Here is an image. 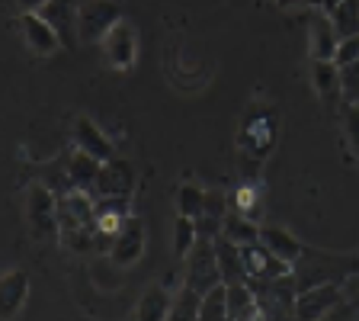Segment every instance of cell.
<instances>
[{
    "label": "cell",
    "mask_w": 359,
    "mask_h": 321,
    "mask_svg": "<svg viewBox=\"0 0 359 321\" xmlns=\"http://www.w3.org/2000/svg\"><path fill=\"white\" fill-rule=\"evenodd\" d=\"M276 132H279V116L273 110H257L247 112L244 126H241V135H238V148H241V157H254V161H263V157L273 151L276 145Z\"/></svg>",
    "instance_id": "1"
},
{
    "label": "cell",
    "mask_w": 359,
    "mask_h": 321,
    "mask_svg": "<svg viewBox=\"0 0 359 321\" xmlns=\"http://www.w3.org/2000/svg\"><path fill=\"white\" fill-rule=\"evenodd\" d=\"M222 267H218V254H215V241L199 238L196 247L187 257V273H183V286L199 296L212 292L215 286H222Z\"/></svg>",
    "instance_id": "2"
},
{
    "label": "cell",
    "mask_w": 359,
    "mask_h": 321,
    "mask_svg": "<svg viewBox=\"0 0 359 321\" xmlns=\"http://www.w3.org/2000/svg\"><path fill=\"white\" fill-rule=\"evenodd\" d=\"M350 299L344 280H334V283H318L308 286L295 296V318L299 321H321L327 318L334 308H340L344 302Z\"/></svg>",
    "instance_id": "3"
},
{
    "label": "cell",
    "mask_w": 359,
    "mask_h": 321,
    "mask_svg": "<svg viewBox=\"0 0 359 321\" xmlns=\"http://www.w3.org/2000/svg\"><path fill=\"white\" fill-rule=\"evenodd\" d=\"M26 222H29L32 238H52L61 232L58 222V196L55 190H48L45 183H32L26 190Z\"/></svg>",
    "instance_id": "4"
},
{
    "label": "cell",
    "mask_w": 359,
    "mask_h": 321,
    "mask_svg": "<svg viewBox=\"0 0 359 321\" xmlns=\"http://www.w3.org/2000/svg\"><path fill=\"white\" fill-rule=\"evenodd\" d=\"M58 222L61 232L97 228V196L87 190H71V193L58 196Z\"/></svg>",
    "instance_id": "5"
},
{
    "label": "cell",
    "mask_w": 359,
    "mask_h": 321,
    "mask_svg": "<svg viewBox=\"0 0 359 321\" xmlns=\"http://www.w3.org/2000/svg\"><path fill=\"white\" fill-rule=\"evenodd\" d=\"M241 257H244L247 283H250V280H283V277H292V273H295L292 263L279 261V257L273 254L269 247H263L260 241L241 247Z\"/></svg>",
    "instance_id": "6"
},
{
    "label": "cell",
    "mask_w": 359,
    "mask_h": 321,
    "mask_svg": "<svg viewBox=\"0 0 359 321\" xmlns=\"http://www.w3.org/2000/svg\"><path fill=\"white\" fill-rule=\"evenodd\" d=\"M135 193V167L126 157H112L103 161L93 183V196H132Z\"/></svg>",
    "instance_id": "7"
},
{
    "label": "cell",
    "mask_w": 359,
    "mask_h": 321,
    "mask_svg": "<svg viewBox=\"0 0 359 321\" xmlns=\"http://www.w3.org/2000/svg\"><path fill=\"white\" fill-rule=\"evenodd\" d=\"M103 48L116 71H128V67L135 65V55H138V36H135L132 22H126V20L116 22L109 30V36L103 39Z\"/></svg>",
    "instance_id": "8"
},
{
    "label": "cell",
    "mask_w": 359,
    "mask_h": 321,
    "mask_svg": "<svg viewBox=\"0 0 359 321\" xmlns=\"http://www.w3.org/2000/svg\"><path fill=\"white\" fill-rule=\"evenodd\" d=\"M20 26H22V39H26L32 55H42L45 58V55H55L61 45H65L58 36V30H55L42 13H22Z\"/></svg>",
    "instance_id": "9"
},
{
    "label": "cell",
    "mask_w": 359,
    "mask_h": 321,
    "mask_svg": "<svg viewBox=\"0 0 359 321\" xmlns=\"http://www.w3.org/2000/svg\"><path fill=\"white\" fill-rule=\"evenodd\" d=\"M142 254H144V222L138 216H132L126 222V228H122V232L116 235V241H112L109 257L119 263V267L128 270L142 261Z\"/></svg>",
    "instance_id": "10"
},
{
    "label": "cell",
    "mask_w": 359,
    "mask_h": 321,
    "mask_svg": "<svg viewBox=\"0 0 359 321\" xmlns=\"http://www.w3.org/2000/svg\"><path fill=\"white\" fill-rule=\"evenodd\" d=\"M71 135H74L77 151H83V155H90V157H97L100 164L116 157L112 142L106 138V132L93 119H90V116H77V119H74V132H71Z\"/></svg>",
    "instance_id": "11"
},
{
    "label": "cell",
    "mask_w": 359,
    "mask_h": 321,
    "mask_svg": "<svg viewBox=\"0 0 359 321\" xmlns=\"http://www.w3.org/2000/svg\"><path fill=\"white\" fill-rule=\"evenodd\" d=\"M119 20H122V13L116 4H106V0L103 4H87L81 10V36L87 42H100V39L109 36V30Z\"/></svg>",
    "instance_id": "12"
},
{
    "label": "cell",
    "mask_w": 359,
    "mask_h": 321,
    "mask_svg": "<svg viewBox=\"0 0 359 321\" xmlns=\"http://www.w3.org/2000/svg\"><path fill=\"white\" fill-rule=\"evenodd\" d=\"M340 32H337L330 13H314L311 20V39H308V48H311L314 61H334L337 48H340Z\"/></svg>",
    "instance_id": "13"
},
{
    "label": "cell",
    "mask_w": 359,
    "mask_h": 321,
    "mask_svg": "<svg viewBox=\"0 0 359 321\" xmlns=\"http://www.w3.org/2000/svg\"><path fill=\"white\" fill-rule=\"evenodd\" d=\"M260 244L269 247L279 261L292 263V267H295V263L302 261V254H305L302 241L295 238L289 228H279V225H263V228H260Z\"/></svg>",
    "instance_id": "14"
},
{
    "label": "cell",
    "mask_w": 359,
    "mask_h": 321,
    "mask_svg": "<svg viewBox=\"0 0 359 321\" xmlns=\"http://www.w3.org/2000/svg\"><path fill=\"white\" fill-rule=\"evenodd\" d=\"M26 296H29V277L22 270H7L0 280V315H4V321H10L26 306Z\"/></svg>",
    "instance_id": "15"
},
{
    "label": "cell",
    "mask_w": 359,
    "mask_h": 321,
    "mask_svg": "<svg viewBox=\"0 0 359 321\" xmlns=\"http://www.w3.org/2000/svg\"><path fill=\"white\" fill-rule=\"evenodd\" d=\"M215 254H218V267H222V280L224 286L231 283H247V270H244V257H241V247L234 241H228L224 235L215 238Z\"/></svg>",
    "instance_id": "16"
},
{
    "label": "cell",
    "mask_w": 359,
    "mask_h": 321,
    "mask_svg": "<svg viewBox=\"0 0 359 321\" xmlns=\"http://www.w3.org/2000/svg\"><path fill=\"white\" fill-rule=\"evenodd\" d=\"M173 308V292L167 286H151L138 299V308H135V321H167Z\"/></svg>",
    "instance_id": "17"
},
{
    "label": "cell",
    "mask_w": 359,
    "mask_h": 321,
    "mask_svg": "<svg viewBox=\"0 0 359 321\" xmlns=\"http://www.w3.org/2000/svg\"><path fill=\"white\" fill-rule=\"evenodd\" d=\"M314 90L324 103H337L344 97V84H340V65L337 61H314Z\"/></svg>",
    "instance_id": "18"
},
{
    "label": "cell",
    "mask_w": 359,
    "mask_h": 321,
    "mask_svg": "<svg viewBox=\"0 0 359 321\" xmlns=\"http://www.w3.org/2000/svg\"><path fill=\"white\" fill-rule=\"evenodd\" d=\"M65 167H67V173H71L74 190H87V193H93V183H97V173H100L97 157L83 155V151H74V155L65 157Z\"/></svg>",
    "instance_id": "19"
},
{
    "label": "cell",
    "mask_w": 359,
    "mask_h": 321,
    "mask_svg": "<svg viewBox=\"0 0 359 321\" xmlns=\"http://www.w3.org/2000/svg\"><path fill=\"white\" fill-rule=\"evenodd\" d=\"M222 235L228 241H234L238 247H247V244H257V241H260V225H257L254 218L241 216V212H228Z\"/></svg>",
    "instance_id": "20"
},
{
    "label": "cell",
    "mask_w": 359,
    "mask_h": 321,
    "mask_svg": "<svg viewBox=\"0 0 359 321\" xmlns=\"http://www.w3.org/2000/svg\"><path fill=\"white\" fill-rule=\"evenodd\" d=\"M330 20H334L340 39L359 36V0H340V4L330 10Z\"/></svg>",
    "instance_id": "21"
},
{
    "label": "cell",
    "mask_w": 359,
    "mask_h": 321,
    "mask_svg": "<svg viewBox=\"0 0 359 321\" xmlns=\"http://www.w3.org/2000/svg\"><path fill=\"white\" fill-rule=\"evenodd\" d=\"M122 270L126 267H119L109 254H103V257H97V261L90 263V280H93L100 289H119L122 286Z\"/></svg>",
    "instance_id": "22"
},
{
    "label": "cell",
    "mask_w": 359,
    "mask_h": 321,
    "mask_svg": "<svg viewBox=\"0 0 359 321\" xmlns=\"http://www.w3.org/2000/svg\"><path fill=\"white\" fill-rule=\"evenodd\" d=\"M199 241V228H196V218H187V216H177V225H173V254L180 261H187L189 251L196 247Z\"/></svg>",
    "instance_id": "23"
},
{
    "label": "cell",
    "mask_w": 359,
    "mask_h": 321,
    "mask_svg": "<svg viewBox=\"0 0 359 321\" xmlns=\"http://www.w3.org/2000/svg\"><path fill=\"white\" fill-rule=\"evenodd\" d=\"M199 321H231V315H228V289H224V283L202 296Z\"/></svg>",
    "instance_id": "24"
},
{
    "label": "cell",
    "mask_w": 359,
    "mask_h": 321,
    "mask_svg": "<svg viewBox=\"0 0 359 321\" xmlns=\"http://www.w3.org/2000/svg\"><path fill=\"white\" fill-rule=\"evenodd\" d=\"M199 308H202V296L183 286L173 296V308L167 315V321H199Z\"/></svg>",
    "instance_id": "25"
},
{
    "label": "cell",
    "mask_w": 359,
    "mask_h": 321,
    "mask_svg": "<svg viewBox=\"0 0 359 321\" xmlns=\"http://www.w3.org/2000/svg\"><path fill=\"white\" fill-rule=\"evenodd\" d=\"M202 209H205V190L196 183H183L177 190V212L187 218H199Z\"/></svg>",
    "instance_id": "26"
},
{
    "label": "cell",
    "mask_w": 359,
    "mask_h": 321,
    "mask_svg": "<svg viewBox=\"0 0 359 321\" xmlns=\"http://www.w3.org/2000/svg\"><path fill=\"white\" fill-rule=\"evenodd\" d=\"M234 212H241V216L257 222V212H260V187H257L254 180H244V183L234 190Z\"/></svg>",
    "instance_id": "27"
},
{
    "label": "cell",
    "mask_w": 359,
    "mask_h": 321,
    "mask_svg": "<svg viewBox=\"0 0 359 321\" xmlns=\"http://www.w3.org/2000/svg\"><path fill=\"white\" fill-rule=\"evenodd\" d=\"M224 289H228V315H231V321L257 302V292L250 289V283H231V286H224Z\"/></svg>",
    "instance_id": "28"
},
{
    "label": "cell",
    "mask_w": 359,
    "mask_h": 321,
    "mask_svg": "<svg viewBox=\"0 0 359 321\" xmlns=\"http://www.w3.org/2000/svg\"><path fill=\"white\" fill-rule=\"evenodd\" d=\"M340 84H344V100L359 103V61L340 67Z\"/></svg>",
    "instance_id": "29"
},
{
    "label": "cell",
    "mask_w": 359,
    "mask_h": 321,
    "mask_svg": "<svg viewBox=\"0 0 359 321\" xmlns=\"http://www.w3.org/2000/svg\"><path fill=\"white\" fill-rule=\"evenodd\" d=\"M202 216H215V218L228 216V193L224 190H205V209H202Z\"/></svg>",
    "instance_id": "30"
},
{
    "label": "cell",
    "mask_w": 359,
    "mask_h": 321,
    "mask_svg": "<svg viewBox=\"0 0 359 321\" xmlns=\"http://www.w3.org/2000/svg\"><path fill=\"white\" fill-rule=\"evenodd\" d=\"M196 228H199V238H209L215 241L224 228V218H215V216H199L196 218Z\"/></svg>",
    "instance_id": "31"
},
{
    "label": "cell",
    "mask_w": 359,
    "mask_h": 321,
    "mask_svg": "<svg viewBox=\"0 0 359 321\" xmlns=\"http://www.w3.org/2000/svg\"><path fill=\"white\" fill-rule=\"evenodd\" d=\"M337 65L344 67V65H353V61H359V36H353V39H344L340 42V48H337Z\"/></svg>",
    "instance_id": "32"
},
{
    "label": "cell",
    "mask_w": 359,
    "mask_h": 321,
    "mask_svg": "<svg viewBox=\"0 0 359 321\" xmlns=\"http://www.w3.org/2000/svg\"><path fill=\"white\" fill-rule=\"evenodd\" d=\"M344 129H346V138H350V145L356 148V155H359V106H350V110H346Z\"/></svg>",
    "instance_id": "33"
},
{
    "label": "cell",
    "mask_w": 359,
    "mask_h": 321,
    "mask_svg": "<svg viewBox=\"0 0 359 321\" xmlns=\"http://www.w3.org/2000/svg\"><path fill=\"white\" fill-rule=\"evenodd\" d=\"M234 321H273V318H269V312L260 306V302H254V306L247 308L244 315H238V318H234Z\"/></svg>",
    "instance_id": "34"
},
{
    "label": "cell",
    "mask_w": 359,
    "mask_h": 321,
    "mask_svg": "<svg viewBox=\"0 0 359 321\" xmlns=\"http://www.w3.org/2000/svg\"><path fill=\"white\" fill-rule=\"evenodd\" d=\"M321 321H350V308L340 306V308H334V312H330L327 318H321Z\"/></svg>",
    "instance_id": "35"
},
{
    "label": "cell",
    "mask_w": 359,
    "mask_h": 321,
    "mask_svg": "<svg viewBox=\"0 0 359 321\" xmlns=\"http://www.w3.org/2000/svg\"><path fill=\"white\" fill-rule=\"evenodd\" d=\"M279 321H299V318H295V315H285V318H279Z\"/></svg>",
    "instance_id": "36"
}]
</instances>
